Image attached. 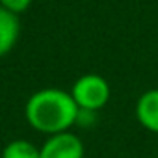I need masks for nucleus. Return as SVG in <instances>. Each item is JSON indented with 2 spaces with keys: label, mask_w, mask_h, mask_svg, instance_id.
Wrapping results in <instances>:
<instances>
[{
  "label": "nucleus",
  "mask_w": 158,
  "mask_h": 158,
  "mask_svg": "<svg viewBox=\"0 0 158 158\" xmlns=\"http://www.w3.org/2000/svg\"><path fill=\"white\" fill-rule=\"evenodd\" d=\"M32 2H34V0H0V6L6 8L11 13H15V15H21V13L28 11Z\"/></svg>",
  "instance_id": "7"
},
{
  "label": "nucleus",
  "mask_w": 158,
  "mask_h": 158,
  "mask_svg": "<svg viewBox=\"0 0 158 158\" xmlns=\"http://www.w3.org/2000/svg\"><path fill=\"white\" fill-rule=\"evenodd\" d=\"M84 143L71 130L48 136L39 147V158H84Z\"/></svg>",
  "instance_id": "3"
},
{
  "label": "nucleus",
  "mask_w": 158,
  "mask_h": 158,
  "mask_svg": "<svg viewBox=\"0 0 158 158\" xmlns=\"http://www.w3.org/2000/svg\"><path fill=\"white\" fill-rule=\"evenodd\" d=\"M19 37H21L19 15L0 6V58L8 56L15 48Z\"/></svg>",
  "instance_id": "5"
},
{
  "label": "nucleus",
  "mask_w": 158,
  "mask_h": 158,
  "mask_svg": "<svg viewBox=\"0 0 158 158\" xmlns=\"http://www.w3.org/2000/svg\"><path fill=\"white\" fill-rule=\"evenodd\" d=\"M71 95H73L76 106L80 108V112L91 114L108 104V101L112 97V88L104 76L88 73L74 80V84L71 88Z\"/></svg>",
  "instance_id": "2"
},
{
  "label": "nucleus",
  "mask_w": 158,
  "mask_h": 158,
  "mask_svg": "<svg viewBox=\"0 0 158 158\" xmlns=\"http://www.w3.org/2000/svg\"><path fill=\"white\" fill-rule=\"evenodd\" d=\"M24 117L34 130L54 136L69 132V128L80 119V108L76 106L71 91L43 88L28 97L24 104Z\"/></svg>",
  "instance_id": "1"
},
{
  "label": "nucleus",
  "mask_w": 158,
  "mask_h": 158,
  "mask_svg": "<svg viewBox=\"0 0 158 158\" xmlns=\"http://www.w3.org/2000/svg\"><path fill=\"white\" fill-rule=\"evenodd\" d=\"M0 158H39V147L28 139H13L2 149Z\"/></svg>",
  "instance_id": "6"
},
{
  "label": "nucleus",
  "mask_w": 158,
  "mask_h": 158,
  "mask_svg": "<svg viewBox=\"0 0 158 158\" xmlns=\"http://www.w3.org/2000/svg\"><path fill=\"white\" fill-rule=\"evenodd\" d=\"M134 112L138 123L145 130L158 134V88L141 93V97L136 101Z\"/></svg>",
  "instance_id": "4"
}]
</instances>
